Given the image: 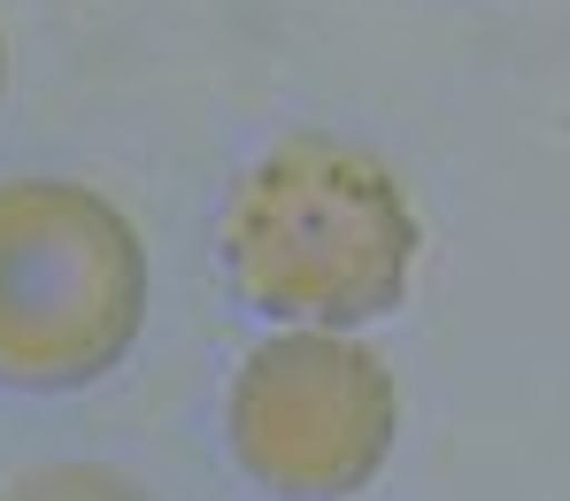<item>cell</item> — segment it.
Listing matches in <instances>:
<instances>
[{
  "mask_svg": "<svg viewBox=\"0 0 570 501\" xmlns=\"http://www.w3.org/2000/svg\"><path fill=\"white\" fill-rule=\"evenodd\" d=\"M147 316V255L78 178H0V386L70 394L108 379Z\"/></svg>",
  "mask_w": 570,
  "mask_h": 501,
  "instance_id": "obj_2",
  "label": "cell"
},
{
  "mask_svg": "<svg viewBox=\"0 0 570 501\" xmlns=\"http://www.w3.org/2000/svg\"><path fill=\"white\" fill-rule=\"evenodd\" d=\"M224 271L278 324H371L401 308L416 216L379 155L347 139H278L224 200Z\"/></svg>",
  "mask_w": 570,
  "mask_h": 501,
  "instance_id": "obj_1",
  "label": "cell"
},
{
  "mask_svg": "<svg viewBox=\"0 0 570 501\" xmlns=\"http://www.w3.org/2000/svg\"><path fill=\"white\" fill-rule=\"evenodd\" d=\"M393 371L347 332L293 324L263 340L224 394L232 463L278 501H347L393 455Z\"/></svg>",
  "mask_w": 570,
  "mask_h": 501,
  "instance_id": "obj_3",
  "label": "cell"
},
{
  "mask_svg": "<svg viewBox=\"0 0 570 501\" xmlns=\"http://www.w3.org/2000/svg\"><path fill=\"white\" fill-rule=\"evenodd\" d=\"M0 501H155V494L108 463H31L0 487Z\"/></svg>",
  "mask_w": 570,
  "mask_h": 501,
  "instance_id": "obj_4",
  "label": "cell"
},
{
  "mask_svg": "<svg viewBox=\"0 0 570 501\" xmlns=\"http://www.w3.org/2000/svg\"><path fill=\"white\" fill-rule=\"evenodd\" d=\"M0 86H8V55H0Z\"/></svg>",
  "mask_w": 570,
  "mask_h": 501,
  "instance_id": "obj_5",
  "label": "cell"
}]
</instances>
